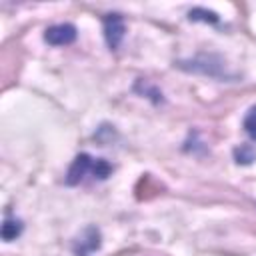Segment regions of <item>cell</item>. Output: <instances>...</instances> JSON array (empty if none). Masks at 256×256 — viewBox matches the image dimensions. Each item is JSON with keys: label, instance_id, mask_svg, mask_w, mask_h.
<instances>
[{"label": "cell", "instance_id": "7a4b0ae2", "mask_svg": "<svg viewBox=\"0 0 256 256\" xmlns=\"http://www.w3.org/2000/svg\"><path fill=\"white\" fill-rule=\"evenodd\" d=\"M126 26L120 14H106L104 16V38L110 50H116L124 38Z\"/></svg>", "mask_w": 256, "mask_h": 256}, {"label": "cell", "instance_id": "3957f363", "mask_svg": "<svg viewBox=\"0 0 256 256\" xmlns=\"http://www.w3.org/2000/svg\"><path fill=\"white\" fill-rule=\"evenodd\" d=\"M76 36H78V30L74 24H54L44 32V40L50 46H68L76 40Z\"/></svg>", "mask_w": 256, "mask_h": 256}, {"label": "cell", "instance_id": "ba28073f", "mask_svg": "<svg viewBox=\"0 0 256 256\" xmlns=\"http://www.w3.org/2000/svg\"><path fill=\"white\" fill-rule=\"evenodd\" d=\"M188 18L190 20H204V22H218V16L214 12H208V10H202V8H194L188 12Z\"/></svg>", "mask_w": 256, "mask_h": 256}, {"label": "cell", "instance_id": "8992f818", "mask_svg": "<svg viewBox=\"0 0 256 256\" xmlns=\"http://www.w3.org/2000/svg\"><path fill=\"white\" fill-rule=\"evenodd\" d=\"M234 160L236 164H242V166H248L256 160V150L252 144H240L234 148Z\"/></svg>", "mask_w": 256, "mask_h": 256}, {"label": "cell", "instance_id": "5b68a950", "mask_svg": "<svg viewBox=\"0 0 256 256\" xmlns=\"http://www.w3.org/2000/svg\"><path fill=\"white\" fill-rule=\"evenodd\" d=\"M22 230H24V226H22L20 220H16V218H6L4 224H2V240H4V242H12V240H16V238L22 234Z\"/></svg>", "mask_w": 256, "mask_h": 256}, {"label": "cell", "instance_id": "52a82bcc", "mask_svg": "<svg viewBox=\"0 0 256 256\" xmlns=\"http://www.w3.org/2000/svg\"><path fill=\"white\" fill-rule=\"evenodd\" d=\"M244 130H246V134L256 142V106H252V108L248 110V114H246V118H244Z\"/></svg>", "mask_w": 256, "mask_h": 256}, {"label": "cell", "instance_id": "6da1fadb", "mask_svg": "<svg viewBox=\"0 0 256 256\" xmlns=\"http://www.w3.org/2000/svg\"><path fill=\"white\" fill-rule=\"evenodd\" d=\"M94 162H96V158H92L90 154H86V152L78 154V156L74 158V162L70 164V168H68L66 184H68V186H76V184H80L88 172L92 174V170H94Z\"/></svg>", "mask_w": 256, "mask_h": 256}, {"label": "cell", "instance_id": "277c9868", "mask_svg": "<svg viewBox=\"0 0 256 256\" xmlns=\"http://www.w3.org/2000/svg\"><path fill=\"white\" fill-rule=\"evenodd\" d=\"M98 248H100V232L94 226H88L80 234V238L74 242V254L76 256H90Z\"/></svg>", "mask_w": 256, "mask_h": 256}]
</instances>
